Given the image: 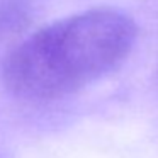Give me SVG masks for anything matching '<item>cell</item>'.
<instances>
[{"mask_svg":"<svg viewBox=\"0 0 158 158\" xmlns=\"http://www.w3.org/2000/svg\"><path fill=\"white\" fill-rule=\"evenodd\" d=\"M136 26L114 9H90L39 29L4 60L2 80L32 102L63 99L114 72L129 56Z\"/></svg>","mask_w":158,"mask_h":158,"instance_id":"cell-1","label":"cell"},{"mask_svg":"<svg viewBox=\"0 0 158 158\" xmlns=\"http://www.w3.org/2000/svg\"><path fill=\"white\" fill-rule=\"evenodd\" d=\"M36 14V0H0V43L21 34Z\"/></svg>","mask_w":158,"mask_h":158,"instance_id":"cell-2","label":"cell"}]
</instances>
